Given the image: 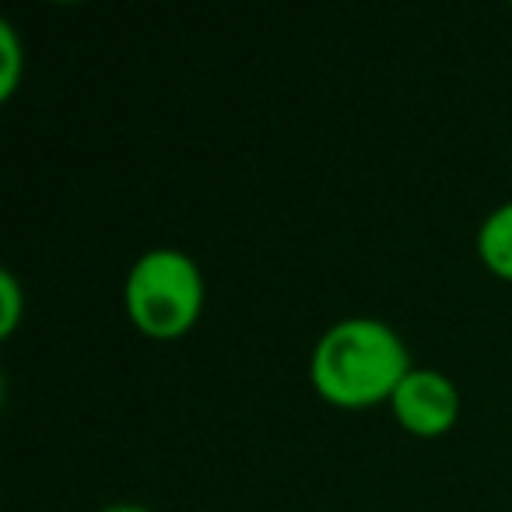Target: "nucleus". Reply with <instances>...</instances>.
<instances>
[{"mask_svg":"<svg viewBox=\"0 0 512 512\" xmlns=\"http://www.w3.org/2000/svg\"><path fill=\"white\" fill-rule=\"evenodd\" d=\"M411 369L404 337L390 323L369 316H348L323 330L309 358L316 393L344 411H362L390 400Z\"/></svg>","mask_w":512,"mask_h":512,"instance_id":"obj_1","label":"nucleus"},{"mask_svg":"<svg viewBox=\"0 0 512 512\" xmlns=\"http://www.w3.org/2000/svg\"><path fill=\"white\" fill-rule=\"evenodd\" d=\"M127 316L151 341H179L204 309V274L183 249L158 246L134 260L123 285Z\"/></svg>","mask_w":512,"mask_h":512,"instance_id":"obj_2","label":"nucleus"},{"mask_svg":"<svg viewBox=\"0 0 512 512\" xmlns=\"http://www.w3.org/2000/svg\"><path fill=\"white\" fill-rule=\"evenodd\" d=\"M390 407L404 432L435 439V435H446L460 418V393L446 372L414 365L390 397Z\"/></svg>","mask_w":512,"mask_h":512,"instance_id":"obj_3","label":"nucleus"},{"mask_svg":"<svg viewBox=\"0 0 512 512\" xmlns=\"http://www.w3.org/2000/svg\"><path fill=\"white\" fill-rule=\"evenodd\" d=\"M477 256L495 278L512 281V200L488 214L477 228Z\"/></svg>","mask_w":512,"mask_h":512,"instance_id":"obj_4","label":"nucleus"},{"mask_svg":"<svg viewBox=\"0 0 512 512\" xmlns=\"http://www.w3.org/2000/svg\"><path fill=\"white\" fill-rule=\"evenodd\" d=\"M25 71V57H22V39H18L15 25L0 22V99L8 102L15 95L18 81Z\"/></svg>","mask_w":512,"mask_h":512,"instance_id":"obj_5","label":"nucleus"},{"mask_svg":"<svg viewBox=\"0 0 512 512\" xmlns=\"http://www.w3.org/2000/svg\"><path fill=\"white\" fill-rule=\"evenodd\" d=\"M22 309H25V295L22 285L11 271H0V334L11 337L22 320Z\"/></svg>","mask_w":512,"mask_h":512,"instance_id":"obj_6","label":"nucleus"},{"mask_svg":"<svg viewBox=\"0 0 512 512\" xmlns=\"http://www.w3.org/2000/svg\"><path fill=\"white\" fill-rule=\"evenodd\" d=\"M99 512H151V509L141 502H113V505H102Z\"/></svg>","mask_w":512,"mask_h":512,"instance_id":"obj_7","label":"nucleus"}]
</instances>
